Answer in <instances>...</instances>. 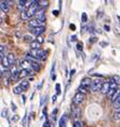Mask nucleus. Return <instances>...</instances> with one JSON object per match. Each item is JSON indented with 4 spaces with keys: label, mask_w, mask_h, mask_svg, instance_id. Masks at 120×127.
<instances>
[{
    "label": "nucleus",
    "mask_w": 120,
    "mask_h": 127,
    "mask_svg": "<svg viewBox=\"0 0 120 127\" xmlns=\"http://www.w3.org/2000/svg\"><path fill=\"white\" fill-rule=\"evenodd\" d=\"M29 54L31 57H34L37 60H46L47 56H48V51L46 50H30Z\"/></svg>",
    "instance_id": "obj_1"
},
{
    "label": "nucleus",
    "mask_w": 120,
    "mask_h": 127,
    "mask_svg": "<svg viewBox=\"0 0 120 127\" xmlns=\"http://www.w3.org/2000/svg\"><path fill=\"white\" fill-rule=\"evenodd\" d=\"M103 85V81L101 79H96V80H92V84H91L90 91L91 92H99L101 91Z\"/></svg>",
    "instance_id": "obj_2"
},
{
    "label": "nucleus",
    "mask_w": 120,
    "mask_h": 127,
    "mask_svg": "<svg viewBox=\"0 0 120 127\" xmlns=\"http://www.w3.org/2000/svg\"><path fill=\"white\" fill-rule=\"evenodd\" d=\"M84 99H86V95L82 94V93H76L75 94V96L74 98H72V102H74L75 106H78V104H80V103H82Z\"/></svg>",
    "instance_id": "obj_3"
},
{
    "label": "nucleus",
    "mask_w": 120,
    "mask_h": 127,
    "mask_svg": "<svg viewBox=\"0 0 120 127\" xmlns=\"http://www.w3.org/2000/svg\"><path fill=\"white\" fill-rule=\"evenodd\" d=\"M45 12H46V9H42V8L38 9V10L36 11V13H35V15H34L35 20H38V21L43 22V23H45V21H46Z\"/></svg>",
    "instance_id": "obj_4"
},
{
    "label": "nucleus",
    "mask_w": 120,
    "mask_h": 127,
    "mask_svg": "<svg viewBox=\"0 0 120 127\" xmlns=\"http://www.w3.org/2000/svg\"><path fill=\"white\" fill-rule=\"evenodd\" d=\"M91 84H92V80H91L90 78H84L82 79V81H81V86L84 91H90V87H91Z\"/></svg>",
    "instance_id": "obj_5"
},
{
    "label": "nucleus",
    "mask_w": 120,
    "mask_h": 127,
    "mask_svg": "<svg viewBox=\"0 0 120 127\" xmlns=\"http://www.w3.org/2000/svg\"><path fill=\"white\" fill-rule=\"evenodd\" d=\"M9 73H10V78L11 80H16L18 79V71L16 69V66L13 65L10 67V71H9Z\"/></svg>",
    "instance_id": "obj_6"
},
{
    "label": "nucleus",
    "mask_w": 120,
    "mask_h": 127,
    "mask_svg": "<svg viewBox=\"0 0 120 127\" xmlns=\"http://www.w3.org/2000/svg\"><path fill=\"white\" fill-rule=\"evenodd\" d=\"M28 26L31 27V28L42 27V26H45V23H43V22H40V21H38V20H35V18H33V20H30L29 22H28Z\"/></svg>",
    "instance_id": "obj_7"
},
{
    "label": "nucleus",
    "mask_w": 120,
    "mask_h": 127,
    "mask_svg": "<svg viewBox=\"0 0 120 127\" xmlns=\"http://www.w3.org/2000/svg\"><path fill=\"white\" fill-rule=\"evenodd\" d=\"M45 30H46V27H45V26H42V27H36V28H31V32H33L36 37L41 36V34L45 32Z\"/></svg>",
    "instance_id": "obj_8"
},
{
    "label": "nucleus",
    "mask_w": 120,
    "mask_h": 127,
    "mask_svg": "<svg viewBox=\"0 0 120 127\" xmlns=\"http://www.w3.org/2000/svg\"><path fill=\"white\" fill-rule=\"evenodd\" d=\"M0 10L3 13H8L10 11V5H9V1H0Z\"/></svg>",
    "instance_id": "obj_9"
},
{
    "label": "nucleus",
    "mask_w": 120,
    "mask_h": 127,
    "mask_svg": "<svg viewBox=\"0 0 120 127\" xmlns=\"http://www.w3.org/2000/svg\"><path fill=\"white\" fill-rule=\"evenodd\" d=\"M21 67H22V69H25V70H30L31 71V68H30V63L28 62V60H26V59H22L21 60Z\"/></svg>",
    "instance_id": "obj_10"
},
{
    "label": "nucleus",
    "mask_w": 120,
    "mask_h": 127,
    "mask_svg": "<svg viewBox=\"0 0 120 127\" xmlns=\"http://www.w3.org/2000/svg\"><path fill=\"white\" fill-rule=\"evenodd\" d=\"M71 115L74 119H78L79 115H80V110H79V108L77 106H74L71 109Z\"/></svg>",
    "instance_id": "obj_11"
},
{
    "label": "nucleus",
    "mask_w": 120,
    "mask_h": 127,
    "mask_svg": "<svg viewBox=\"0 0 120 127\" xmlns=\"http://www.w3.org/2000/svg\"><path fill=\"white\" fill-rule=\"evenodd\" d=\"M67 114L66 113H64L62 115V117L60 119V122H59V125H60V127H65L66 126V123H67Z\"/></svg>",
    "instance_id": "obj_12"
},
{
    "label": "nucleus",
    "mask_w": 120,
    "mask_h": 127,
    "mask_svg": "<svg viewBox=\"0 0 120 127\" xmlns=\"http://www.w3.org/2000/svg\"><path fill=\"white\" fill-rule=\"evenodd\" d=\"M7 59H8V62H9V65H10V67L14 65V63H15V56H14L13 53H9L8 55H7Z\"/></svg>",
    "instance_id": "obj_13"
},
{
    "label": "nucleus",
    "mask_w": 120,
    "mask_h": 127,
    "mask_svg": "<svg viewBox=\"0 0 120 127\" xmlns=\"http://www.w3.org/2000/svg\"><path fill=\"white\" fill-rule=\"evenodd\" d=\"M29 73H30V70H25V69H22L21 71H18V78H20V79H24V78L28 77Z\"/></svg>",
    "instance_id": "obj_14"
},
{
    "label": "nucleus",
    "mask_w": 120,
    "mask_h": 127,
    "mask_svg": "<svg viewBox=\"0 0 120 127\" xmlns=\"http://www.w3.org/2000/svg\"><path fill=\"white\" fill-rule=\"evenodd\" d=\"M18 85L22 87V90H23V92H24V91H27L28 90V87H29V82L26 81V80H22L21 83L18 84Z\"/></svg>",
    "instance_id": "obj_15"
},
{
    "label": "nucleus",
    "mask_w": 120,
    "mask_h": 127,
    "mask_svg": "<svg viewBox=\"0 0 120 127\" xmlns=\"http://www.w3.org/2000/svg\"><path fill=\"white\" fill-rule=\"evenodd\" d=\"M109 91V82H104L102 85V88H101V92L103 94H107Z\"/></svg>",
    "instance_id": "obj_16"
},
{
    "label": "nucleus",
    "mask_w": 120,
    "mask_h": 127,
    "mask_svg": "<svg viewBox=\"0 0 120 127\" xmlns=\"http://www.w3.org/2000/svg\"><path fill=\"white\" fill-rule=\"evenodd\" d=\"M22 39H23L24 42H27V43H31L33 41L35 40L33 36H30V34H23V37H22Z\"/></svg>",
    "instance_id": "obj_17"
},
{
    "label": "nucleus",
    "mask_w": 120,
    "mask_h": 127,
    "mask_svg": "<svg viewBox=\"0 0 120 127\" xmlns=\"http://www.w3.org/2000/svg\"><path fill=\"white\" fill-rule=\"evenodd\" d=\"M30 68H31V70H34V71L38 72V71L40 70V64H39V62L30 63Z\"/></svg>",
    "instance_id": "obj_18"
},
{
    "label": "nucleus",
    "mask_w": 120,
    "mask_h": 127,
    "mask_svg": "<svg viewBox=\"0 0 120 127\" xmlns=\"http://www.w3.org/2000/svg\"><path fill=\"white\" fill-rule=\"evenodd\" d=\"M29 44H30V50H40V47H41V44H39L36 40H34Z\"/></svg>",
    "instance_id": "obj_19"
},
{
    "label": "nucleus",
    "mask_w": 120,
    "mask_h": 127,
    "mask_svg": "<svg viewBox=\"0 0 120 127\" xmlns=\"http://www.w3.org/2000/svg\"><path fill=\"white\" fill-rule=\"evenodd\" d=\"M119 96H120V90H119V88H117L116 92L114 93V95L110 97V100H112V102H115V101L117 100V98H118Z\"/></svg>",
    "instance_id": "obj_20"
},
{
    "label": "nucleus",
    "mask_w": 120,
    "mask_h": 127,
    "mask_svg": "<svg viewBox=\"0 0 120 127\" xmlns=\"http://www.w3.org/2000/svg\"><path fill=\"white\" fill-rule=\"evenodd\" d=\"M1 66H2V67H3L4 69L10 68V65H9V62H8V59H7V56H4L3 58L1 59Z\"/></svg>",
    "instance_id": "obj_21"
},
{
    "label": "nucleus",
    "mask_w": 120,
    "mask_h": 127,
    "mask_svg": "<svg viewBox=\"0 0 120 127\" xmlns=\"http://www.w3.org/2000/svg\"><path fill=\"white\" fill-rule=\"evenodd\" d=\"M37 2H38V5L42 9H46V7L49 4V1H47V0H40V1H37Z\"/></svg>",
    "instance_id": "obj_22"
},
{
    "label": "nucleus",
    "mask_w": 120,
    "mask_h": 127,
    "mask_svg": "<svg viewBox=\"0 0 120 127\" xmlns=\"http://www.w3.org/2000/svg\"><path fill=\"white\" fill-rule=\"evenodd\" d=\"M13 93L15 95H18V94H22L23 93V90H22V87L20 86V85H16L14 88H13Z\"/></svg>",
    "instance_id": "obj_23"
},
{
    "label": "nucleus",
    "mask_w": 120,
    "mask_h": 127,
    "mask_svg": "<svg viewBox=\"0 0 120 127\" xmlns=\"http://www.w3.org/2000/svg\"><path fill=\"white\" fill-rule=\"evenodd\" d=\"M108 82H109V90H117V88H118V85H117L113 80H110Z\"/></svg>",
    "instance_id": "obj_24"
},
{
    "label": "nucleus",
    "mask_w": 120,
    "mask_h": 127,
    "mask_svg": "<svg viewBox=\"0 0 120 127\" xmlns=\"http://www.w3.org/2000/svg\"><path fill=\"white\" fill-rule=\"evenodd\" d=\"M112 80L115 82L117 85H120V77H119V75H117V74L113 75V77H112Z\"/></svg>",
    "instance_id": "obj_25"
},
{
    "label": "nucleus",
    "mask_w": 120,
    "mask_h": 127,
    "mask_svg": "<svg viewBox=\"0 0 120 127\" xmlns=\"http://www.w3.org/2000/svg\"><path fill=\"white\" fill-rule=\"evenodd\" d=\"M113 120L114 121H119L120 120V112H116L115 111V113L113 114Z\"/></svg>",
    "instance_id": "obj_26"
},
{
    "label": "nucleus",
    "mask_w": 120,
    "mask_h": 127,
    "mask_svg": "<svg viewBox=\"0 0 120 127\" xmlns=\"http://www.w3.org/2000/svg\"><path fill=\"white\" fill-rule=\"evenodd\" d=\"M21 16H22V18H23L24 21L29 20V17H28V15H27V13H26V10L23 11V12H21Z\"/></svg>",
    "instance_id": "obj_27"
},
{
    "label": "nucleus",
    "mask_w": 120,
    "mask_h": 127,
    "mask_svg": "<svg viewBox=\"0 0 120 127\" xmlns=\"http://www.w3.org/2000/svg\"><path fill=\"white\" fill-rule=\"evenodd\" d=\"M35 40H36V41H37V42L39 43V44H42L43 42H45V38H43L42 36H39V37H37V38H36V39H35Z\"/></svg>",
    "instance_id": "obj_28"
},
{
    "label": "nucleus",
    "mask_w": 120,
    "mask_h": 127,
    "mask_svg": "<svg viewBox=\"0 0 120 127\" xmlns=\"http://www.w3.org/2000/svg\"><path fill=\"white\" fill-rule=\"evenodd\" d=\"M74 127H83V125L81 124V122H79V121H75L74 122Z\"/></svg>",
    "instance_id": "obj_29"
},
{
    "label": "nucleus",
    "mask_w": 120,
    "mask_h": 127,
    "mask_svg": "<svg viewBox=\"0 0 120 127\" xmlns=\"http://www.w3.org/2000/svg\"><path fill=\"white\" fill-rule=\"evenodd\" d=\"M55 88H56V95H61V85L60 84H56V86H55Z\"/></svg>",
    "instance_id": "obj_30"
},
{
    "label": "nucleus",
    "mask_w": 120,
    "mask_h": 127,
    "mask_svg": "<svg viewBox=\"0 0 120 127\" xmlns=\"http://www.w3.org/2000/svg\"><path fill=\"white\" fill-rule=\"evenodd\" d=\"M81 20H82L83 23H87V21H88V15H87V13H82V16H81Z\"/></svg>",
    "instance_id": "obj_31"
},
{
    "label": "nucleus",
    "mask_w": 120,
    "mask_h": 127,
    "mask_svg": "<svg viewBox=\"0 0 120 127\" xmlns=\"http://www.w3.org/2000/svg\"><path fill=\"white\" fill-rule=\"evenodd\" d=\"M12 121H13V122H17L18 121V115H14L13 117H12Z\"/></svg>",
    "instance_id": "obj_32"
},
{
    "label": "nucleus",
    "mask_w": 120,
    "mask_h": 127,
    "mask_svg": "<svg viewBox=\"0 0 120 127\" xmlns=\"http://www.w3.org/2000/svg\"><path fill=\"white\" fill-rule=\"evenodd\" d=\"M11 106H12V110H13V111H16V109H17V108H16V106H15V104H14L13 102L11 103Z\"/></svg>",
    "instance_id": "obj_33"
},
{
    "label": "nucleus",
    "mask_w": 120,
    "mask_h": 127,
    "mask_svg": "<svg viewBox=\"0 0 120 127\" xmlns=\"http://www.w3.org/2000/svg\"><path fill=\"white\" fill-rule=\"evenodd\" d=\"M104 28H105L106 31H109V30H110V27L108 26V25H105V26H104Z\"/></svg>",
    "instance_id": "obj_34"
},
{
    "label": "nucleus",
    "mask_w": 120,
    "mask_h": 127,
    "mask_svg": "<svg viewBox=\"0 0 120 127\" xmlns=\"http://www.w3.org/2000/svg\"><path fill=\"white\" fill-rule=\"evenodd\" d=\"M43 127H50V122H48V121H47V122L45 123V126Z\"/></svg>",
    "instance_id": "obj_35"
},
{
    "label": "nucleus",
    "mask_w": 120,
    "mask_h": 127,
    "mask_svg": "<svg viewBox=\"0 0 120 127\" xmlns=\"http://www.w3.org/2000/svg\"><path fill=\"white\" fill-rule=\"evenodd\" d=\"M55 101H56V95H54V96H53V97H52V102H53V103H54V102H55Z\"/></svg>",
    "instance_id": "obj_36"
},
{
    "label": "nucleus",
    "mask_w": 120,
    "mask_h": 127,
    "mask_svg": "<svg viewBox=\"0 0 120 127\" xmlns=\"http://www.w3.org/2000/svg\"><path fill=\"white\" fill-rule=\"evenodd\" d=\"M3 57H4V55H3V53H2V52H0V62H1V59H2V58H3Z\"/></svg>",
    "instance_id": "obj_37"
},
{
    "label": "nucleus",
    "mask_w": 120,
    "mask_h": 127,
    "mask_svg": "<svg viewBox=\"0 0 120 127\" xmlns=\"http://www.w3.org/2000/svg\"><path fill=\"white\" fill-rule=\"evenodd\" d=\"M77 47H78V50H79V51H81V50H82V47H81V44H80V43H78Z\"/></svg>",
    "instance_id": "obj_38"
},
{
    "label": "nucleus",
    "mask_w": 120,
    "mask_h": 127,
    "mask_svg": "<svg viewBox=\"0 0 120 127\" xmlns=\"http://www.w3.org/2000/svg\"><path fill=\"white\" fill-rule=\"evenodd\" d=\"M3 50H4V46L0 45V52H3Z\"/></svg>",
    "instance_id": "obj_39"
},
{
    "label": "nucleus",
    "mask_w": 120,
    "mask_h": 127,
    "mask_svg": "<svg viewBox=\"0 0 120 127\" xmlns=\"http://www.w3.org/2000/svg\"><path fill=\"white\" fill-rule=\"evenodd\" d=\"M53 14H54V15H59V11L54 10V11H53Z\"/></svg>",
    "instance_id": "obj_40"
},
{
    "label": "nucleus",
    "mask_w": 120,
    "mask_h": 127,
    "mask_svg": "<svg viewBox=\"0 0 120 127\" xmlns=\"http://www.w3.org/2000/svg\"><path fill=\"white\" fill-rule=\"evenodd\" d=\"M4 114H7V110H3V111H2V116H3V117H4Z\"/></svg>",
    "instance_id": "obj_41"
},
{
    "label": "nucleus",
    "mask_w": 120,
    "mask_h": 127,
    "mask_svg": "<svg viewBox=\"0 0 120 127\" xmlns=\"http://www.w3.org/2000/svg\"><path fill=\"white\" fill-rule=\"evenodd\" d=\"M25 99H26V98H25V96L23 95V97H22V101H23V103H25Z\"/></svg>",
    "instance_id": "obj_42"
},
{
    "label": "nucleus",
    "mask_w": 120,
    "mask_h": 127,
    "mask_svg": "<svg viewBox=\"0 0 120 127\" xmlns=\"http://www.w3.org/2000/svg\"><path fill=\"white\" fill-rule=\"evenodd\" d=\"M71 40H72V41L76 40V36H72V37H71Z\"/></svg>",
    "instance_id": "obj_43"
},
{
    "label": "nucleus",
    "mask_w": 120,
    "mask_h": 127,
    "mask_svg": "<svg viewBox=\"0 0 120 127\" xmlns=\"http://www.w3.org/2000/svg\"><path fill=\"white\" fill-rule=\"evenodd\" d=\"M1 23H2V17L0 16V24H1Z\"/></svg>",
    "instance_id": "obj_44"
},
{
    "label": "nucleus",
    "mask_w": 120,
    "mask_h": 127,
    "mask_svg": "<svg viewBox=\"0 0 120 127\" xmlns=\"http://www.w3.org/2000/svg\"><path fill=\"white\" fill-rule=\"evenodd\" d=\"M117 18H118V20L120 21V16H119V15H118V16H117Z\"/></svg>",
    "instance_id": "obj_45"
}]
</instances>
